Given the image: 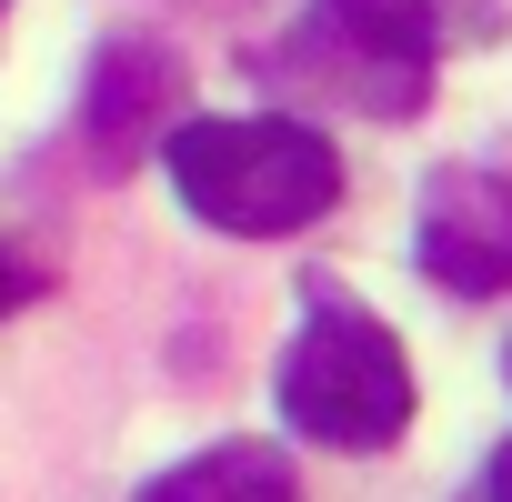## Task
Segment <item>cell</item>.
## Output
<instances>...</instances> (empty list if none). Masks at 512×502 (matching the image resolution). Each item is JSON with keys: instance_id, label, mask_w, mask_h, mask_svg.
I'll return each instance as SVG.
<instances>
[{"instance_id": "cell-1", "label": "cell", "mask_w": 512, "mask_h": 502, "mask_svg": "<svg viewBox=\"0 0 512 502\" xmlns=\"http://www.w3.org/2000/svg\"><path fill=\"white\" fill-rule=\"evenodd\" d=\"M171 191L191 201V221L231 231V241H282L312 231L342 201V151L332 131L292 121V111H181L171 141Z\"/></svg>"}, {"instance_id": "cell-2", "label": "cell", "mask_w": 512, "mask_h": 502, "mask_svg": "<svg viewBox=\"0 0 512 502\" xmlns=\"http://www.w3.org/2000/svg\"><path fill=\"white\" fill-rule=\"evenodd\" d=\"M282 432L332 442V452H382L412 432V362L392 342V322H372L362 302H342L332 282H312V312L282 352Z\"/></svg>"}, {"instance_id": "cell-3", "label": "cell", "mask_w": 512, "mask_h": 502, "mask_svg": "<svg viewBox=\"0 0 512 502\" xmlns=\"http://www.w3.org/2000/svg\"><path fill=\"white\" fill-rule=\"evenodd\" d=\"M442 61V0H312L282 81H312L322 101H352L372 121H412L432 101Z\"/></svg>"}, {"instance_id": "cell-4", "label": "cell", "mask_w": 512, "mask_h": 502, "mask_svg": "<svg viewBox=\"0 0 512 502\" xmlns=\"http://www.w3.org/2000/svg\"><path fill=\"white\" fill-rule=\"evenodd\" d=\"M412 251H422V272H432L442 292H462V302L502 292V282H512V181H492V171H472V161L432 171V181H422Z\"/></svg>"}, {"instance_id": "cell-5", "label": "cell", "mask_w": 512, "mask_h": 502, "mask_svg": "<svg viewBox=\"0 0 512 502\" xmlns=\"http://www.w3.org/2000/svg\"><path fill=\"white\" fill-rule=\"evenodd\" d=\"M171 121H181V61H171V41H141V31L101 41L91 101H81L91 161H101V171H131L151 141H171Z\"/></svg>"}, {"instance_id": "cell-6", "label": "cell", "mask_w": 512, "mask_h": 502, "mask_svg": "<svg viewBox=\"0 0 512 502\" xmlns=\"http://www.w3.org/2000/svg\"><path fill=\"white\" fill-rule=\"evenodd\" d=\"M141 502H302L282 442H201L191 462H171Z\"/></svg>"}, {"instance_id": "cell-7", "label": "cell", "mask_w": 512, "mask_h": 502, "mask_svg": "<svg viewBox=\"0 0 512 502\" xmlns=\"http://www.w3.org/2000/svg\"><path fill=\"white\" fill-rule=\"evenodd\" d=\"M31 302V282H21V262H11V251H0V312H21Z\"/></svg>"}, {"instance_id": "cell-8", "label": "cell", "mask_w": 512, "mask_h": 502, "mask_svg": "<svg viewBox=\"0 0 512 502\" xmlns=\"http://www.w3.org/2000/svg\"><path fill=\"white\" fill-rule=\"evenodd\" d=\"M492 502H512V442L492 452Z\"/></svg>"}, {"instance_id": "cell-9", "label": "cell", "mask_w": 512, "mask_h": 502, "mask_svg": "<svg viewBox=\"0 0 512 502\" xmlns=\"http://www.w3.org/2000/svg\"><path fill=\"white\" fill-rule=\"evenodd\" d=\"M201 11H231V0H201Z\"/></svg>"}, {"instance_id": "cell-10", "label": "cell", "mask_w": 512, "mask_h": 502, "mask_svg": "<svg viewBox=\"0 0 512 502\" xmlns=\"http://www.w3.org/2000/svg\"><path fill=\"white\" fill-rule=\"evenodd\" d=\"M0 11H11V0H0Z\"/></svg>"}]
</instances>
